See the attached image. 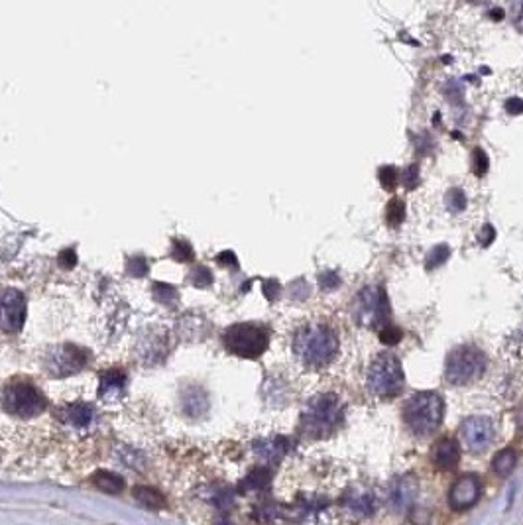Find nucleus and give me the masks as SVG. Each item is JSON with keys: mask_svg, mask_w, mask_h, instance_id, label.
Listing matches in <instances>:
<instances>
[{"mask_svg": "<svg viewBox=\"0 0 523 525\" xmlns=\"http://www.w3.org/2000/svg\"><path fill=\"white\" fill-rule=\"evenodd\" d=\"M293 348L303 364L311 368H323L330 364V360L337 355L339 341L329 327L311 325L297 332Z\"/></svg>", "mask_w": 523, "mask_h": 525, "instance_id": "nucleus-1", "label": "nucleus"}, {"mask_svg": "<svg viewBox=\"0 0 523 525\" xmlns=\"http://www.w3.org/2000/svg\"><path fill=\"white\" fill-rule=\"evenodd\" d=\"M403 416L414 433L429 435L441 425L445 416V403L435 391H419L407 400Z\"/></svg>", "mask_w": 523, "mask_h": 525, "instance_id": "nucleus-2", "label": "nucleus"}, {"mask_svg": "<svg viewBox=\"0 0 523 525\" xmlns=\"http://www.w3.org/2000/svg\"><path fill=\"white\" fill-rule=\"evenodd\" d=\"M342 421V405L337 395L315 398L303 413V429L313 437H327Z\"/></svg>", "mask_w": 523, "mask_h": 525, "instance_id": "nucleus-3", "label": "nucleus"}, {"mask_svg": "<svg viewBox=\"0 0 523 525\" xmlns=\"http://www.w3.org/2000/svg\"><path fill=\"white\" fill-rule=\"evenodd\" d=\"M368 386L378 398H393L403 388V370L393 355H380L368 370Z\"/></svg>", "mask_w": 523, "mask_h": 525, "instance_id": "nucleus-4", "label": "nucleus"}, {"mask_svg": "<svg viewBox=\"0 0 523 525\" xmlns=\"http://www.w3.org/2000/svg\"><path fill=\"white\" fill-rule=\"evenodd\" d=\"M484 368H486L484 355L476 348L463 346V348L452 350L447 358L445 378L452 386H464V384H470L476 378H480Z\"/></svg>", "mask_w": 523, "mask_h": 525, "instance_id": "nucleus-5", "label": "nucleus"}, {"mask_svg": "<svg viewBox=\"0 0 523 525\" xmlns=\"http://www.w3.org/2000/svg\"><path fill=\"white\" fill-rule=\"evenodd\" d=\"M354 317L358 323L376 327L388 325L389 307L382 287H364L354 303Z\"/></svg>", "mask_w": 523, "mask_h": 525, "instance_id": "nucleus-6", "label": "nucleus"}, {"mask_svg": "<svg viewBox=\"0 0 523 525\" xmlns=\"http://www.w3.org/2000/svg\"><path fill=\"white\" fill-rule=\"evenodd\" d=\"M227 346L234 355L260 356L268 346V335L254 325H236L227 332Z\"/></svg>", "mask_w": 523, "mask_h": 525, "instance_id": "nucleus-7", "label": "nucleus"}, {"mask_svg": "<svg viewBox=\"0 0 523 525\" xmlns=\"http://www.w3.org/2000/svg\"><path fill=\"white\" fill-rule=\"evenodd\" d=\"M461 433H463L464 445L470 449L472 452H482L486 451L490 447V443L494 441V423L492 419L482 416L468 417L461 427Z\"/></svg>", "mask_w": 523, "mask_h": 525, "instance_id": "nucleus-8", "label": "nucleus"}, {"mask_svg": "<svg viewBox=\"0 0 523 525\" xmlns=\"http://www.w3.org/2000/svg\"><path fill=\"white\" fill-rule=\"evenodd\" d=\"M480 480L476 477H464L452 484L449 504L452 510H468L480 498Z\"/></svg>", "mask_w": 523, "mask_h": 525, "instance_id": "nucleus-9", "label": "nucleus"}, {"mask_svg": "<svg viewBox=\"0 0 523 525\" xmlns=\"http://www.w3.org/2000/svg\"><path fill=\"white\" fill-rule=\"evenodd\" d=\"M22 313H24V303L22 297L18 294H6V297L0 303V325L14 329V323L20 325L22 321Z\"/></svg>", "mask_w": 523, "mask_h": 525, "instance_id": "nucleus-10", "label": "nucleus"}, {"mask_svg": "<svg viewBox=\"0 0 523 525\" xmlns=\"http://www.w3.org/2000/svg\"><path fill=\"white\" fill-rule=\"evenodd\" d=\"M433 461H435L438 468H445V470L454 468L459 464V461H461L459 443L452 439L438 441L437 445H435V451H433Z\"/></svg>", "mask_w": 523, "mask_h": 525, "instance_id": "nucleus-11", "label": "nucleus"}, {"mask_svg": "<svg viewBox=\"0 0 523 525\" xmlns=\"http://www.w3.org/2000/svg\"><path fill=\"white\" fill-rule=\"evenodd\" d=\"M515 463H517V456H515V452L511 451V449H504V451H499L496 456H494V472L498 474V477H508L511 470L515 468Z\"/></svg>", "mask_w": 523, "mask_h": 525, "instance_id": "nucleus-12", "label": "nucleus"}, {"mask_svg": "<svg viewBox=\"0 0 523 525\" xmlns=\"http://www.w3.org/2000/svg\"><path fill=\"white\" fill-rule=\"evenodd\" d=\"M346 501H348V508H351L353 512L370 513L374 510V498H372V494H368V492H351V494L346 496Z\"/></svg>", "mask_w": 523, "mask_h": 525, "instance_id": "nucleus-13", "label": "nucleus"}, {"mask_svg": "<svg viewBox=\"0 0 523 525\" xmlns=\"http://www.w3.org/2000/svg\"><path fill=\"white\" fill-rule=\"evenodd\" d=\"M391 500H393V506L396 508H405L409 501L414 500V490H411V484L407 480H402L396 484V488L391 490Z\"/></svg>", "mask_w": 523, "mask_h": 525, "instance_id": "nucleus-14", "label": "nucleus"}, {"mask_svg": "<svg viewBox=\"0 0 523 525\" xmlns=\"http://www.w3.org/2000/svg\"><path fill=\"white\" fill-rule=\"evenodd\" d=\"M403 219V203L402 201H398V199H393L391 203L388 205V222L391 226H396V224H400Z\"/></svg>", "mask_w": 523, "mask_h": 525, "instance_id": "nucleus-15", "label": "nucleus"}, {"mask_svg": "<svg viewBox=\"0 0 523 525\" xmlns=\"http://www.w3.org/2000/svg\"><path fill=\"white\" fill-rule=\"evenodd\" d=\"M380 339H382V342H386V344H396V342L402 339V332H400V329H396L393 325L388 323V325H384V329L380 332Z\"/></svg>", "mask_w": 523, "mask_h": 525, "instance_id": "nucleus-16", "label": "nucleus"}, {"mask_svg": "<svg viewBox=\"0 0 523 525\" xmlns=\"http://www.w3.org/2000/svg\"><path fill=\"white\" fill-rule=\"evenodd\" d=\"M447 205H449L450 211H463L466 207V199H464L463 191H450L447 195Z\"/></svg>", "mask_w": 523, "mask_h": 525, "instance_id": "nucleus-17", "label": "nucleus"}, {"mask_svg": "<svg viewBox=\"0 0 523 525\" xmlns=\"http://www.w3.org/2000/svg\"><path fill=\"white\" fill-rule=\"evenodd\" d=\"M511 18H513V24L523 32V0H515V4L511 8Z\"/></svg>", "mask_w": 523, "mask_h": 525, "instance_id": "nucleus-18", "label": "nucleus"}]
</instances>
